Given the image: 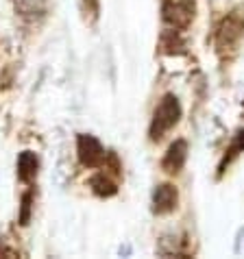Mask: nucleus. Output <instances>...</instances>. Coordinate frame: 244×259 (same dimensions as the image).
Listing matches in <instances>:
<instances>
[{"label":"nucleus","instance_id":"20e7f679","mask_svg":"<svg viewBox=\"0 0 244 259\" xmlns=\"http://www.w3.org/2000/svg\"><path fill=\"white\" fill-rule=\"evenodd\" d=\"M76 153H78V161L85 168H98L105 161V148L94 135H85L81 133L76 138Z\"/></svg>","mask_w":244,"mask_h":259},{"label":"nucleus","instance_id":"7ed1b4c3","mask_svg":"<svg viewBox=\"0 0 244 259\" xmlns=\"http://www.w3.org/2000/svg\"><path fill=\"white\" fill-rule=\"evenodd\" d=\"M244 35V18L240 13H229L220 20L216 28V46L218 48H233Z\"/></svg>","mask_w":244,"mask_h":259},{"label":"nucleus","instance_id":"f257e3e1","mask_svg":"<svg viewBox=\"0 0 244 259\" xmlns=\"http://www.w3.org/2000/svg\"><path fill=\"white\" fill-rule=\"evenodd\" d=\"M181 118V105L175 94H166L159 105L155 107V113H153V120H150V128H148V135L153 142H159L164 135H166L172 126L179 122Z\"/></svg>","mask_w":244,"mask_h":259},{"label":"nucleus","instance_id":"9b49d317","mask_svg":"<svg viewBox=\"0 0 244 259\" xmlns=\"http://www.w3.org/2000/svg\"><path fill=\"white\" fill-rule=\"evenodd\" d=\"M240 153H244V128H240L238 133L233 135V142H231V146H229L225 150V157H222V161H220V168H218V175H222L225 172V165L231 163L235 157H238Z\"/></svg>","mask_w":244,"mask_h":259},{"label":"nucleus","instance_id":"9d476101","mask_svg":"<svg viewBox=\"0 0 244 259\" xmlns=\"http://www.w3.org/2000/svg\"><path fill=\"white\" fill-rule=\"evenodd\" d=\"M16 9L24 18H39L48 9V0H16Z\"/></svg>","mask_w":244,"mask_h":259},{"label":"nucleus","instance_id":"6e6552de","mask_svg":"<svg viewBox=\"0 0 244 259\" xmlns=\"http://www.w3.org/2000/svg\"><path fill=\"white\" fill-rule=\"evenodd\" d=\"M159 48H161V53H166V55H185V53H188V48H185V41H183L181 35H179L177 28L161 33Z\"/></svg>","mask_w":244,"mask_h":259},{"label":"nucleus","instance_id":"0eeeda50","mask_svg":"<svg viewBox=\"0 0 244 259\" xmlns=\"http://www.w3.org/2000/svg\"><path fill=\"white\" fill-rule=\"evenodd\" d=\"M37 168H39V161H37V155L33 150H24L20 153L18 157V177L20 181L24 183H31L35 177H37Z\"/></svg>","mask_w":244,"mask_h":259},{"label":"nucleus","instance_id":"ddd939ff","mask_svg":"<svg viewBox=\"0 0 244 259\" xmlns=\"http://www.w3.org/2000/svg\"><path fill=\"white\" fill-rule=\"evenodd\" d=\"M85 5H88V7H90V11L96 16V13H98V0H85Z\"/></svg>","mask_w":244,"mask_h":259},{"label":"nucleus","instance_id":"f8f14e48","mask_svg":"<svg viewBox=\"0 0 244 259\" xmlns=\"http://www.w3.org/2000/svg\"><path fill=\"white\" fill-rule=\"evenodd\" d=\"M31 200H33V194L26 192L22 196V213H20V222L22 225H28V218H31Z\"/></svg>","mask_w":244,"mask_h":259},{"label":"nucleus","instance_id":"f03ea898","mask_svg":"<svg viewBox=\"0 0 244 259\" xmlns=\"http://www.w3.org/2000/svg\"><path fill=\"white\" fill-rule=\"evenodd\" d=\"M196 13L194 0H164L161 5V18L170 28L183 31L192 24Z\"/></svg>","mask_w":244,"mask_h":259},{"label":"nucleus","instance_id":"423d86ee","mask_svg":"<svg viewBox=\"0 0 244 259\" xmlns=\"http://www.w3.org/2000/svg\"><path fill=\"white\" fill-rule=\"evenodd\" d=\"M185 159H188V142L185 140H175L170 144L168 153L164 155L161 168L166 172H170V175H177V172L185 165Z\"/></svg>","mask_w":244,"mask_h":259},{"label":"nucleus","instance_id":"1a4fd4ad","mask_svg":"<svg viewBox=\"0 0 244 259\" xmlns=\"http://www.w3.org/2000/svg\"><path fill=\"white\" fill-rule=\"evenodd\" d=\"M90 188L94 190L96 196L107 198V196H113V194L118 192V183L113 181V179L107 177L105 172H100V175H94L90 179Z\"/></svg>","mask_w":244,"mask_h":259},{"label":"nucleus","instance_id":"39448f33","mask_svg":"<svg viewBox=\"0 0 244 259\" xmlns=\"http://www.w3.org/2000/svg\"><path fill=\"white\" fill-rule=\"evenodd\" d=\"M179 203V192L175 185H170V183H161V185H157L155 192H153V211L155 213H170V211H175V207Z\"/></svg>","mask_w":244,"mask_h":259}]
</instances>
